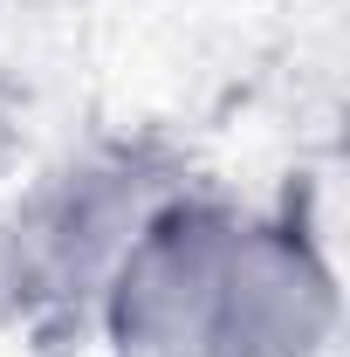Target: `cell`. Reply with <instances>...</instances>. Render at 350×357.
Returning a JSON list of instances; mask_svg holds the SVG:
<instances>
[{"label":"cell","instance_id":"obj_1","mask_svg":"<svg viewBox=\"0 0 350 357\" xmlns=\"http://www.w3.org/2000/svg\"><path fill=\"white\" fill-rule=\"evenodd\" d=\"M178 185V158H165L151 137L89 144L62 172L35 185V199L7 227V296L35 323H96L103 282Z\"/></svg>","mask_w":350,"mask_h":357},{"label":"cell","instance_id":"obj_3","mask_svg":"<svg viewBox=\"0 0 350 357\" xmlns=\"http://www.w3.org/2000/svg\"><path fill=\"white\" fill-rule=\"evenodd\" d=\"M337 337V275L296 206L241 213L213 357H323Z\"/></svg>","mask_w":350,"mask_h":357},{"label":"cell","instance_id":"obj_2","mask_svg":"<svg viewBox=\"0 0 350 357\" xmlns=\"http://www.w3.org/2000/svg\"><path fill=\"white\" fill-rule=\"evenodd\" d=\"M234 234H241L234 199L178 185L137 227V241L103 282V303L89 323L103 337V351L110 357H213Z\"/></svg>","mask_w":350,"mask_h":357}]
</instances>
